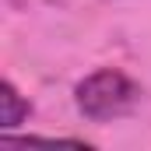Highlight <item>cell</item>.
I'll return each instance as SVG.
<instances>
[{
	"instance_id": "obj_1",
	"label": "cell",
	"mask_w": 151,
	"mask_h": 151,
	"mask_svg": "<svg viewBox=\"0 0 151 151\" xmlns=\"http://www.w3.org/2000/svg\"><path fill=\"white\" fill-rule=\"evenodd\" d=\"M141 99V88L123 74V70H113V67H102L95 74H88L81 84L74 88V102L77 109L102 123V119H116V116L130 113Z\"/></svg>"
},
{
	"instance_id": "obj_2",
	"label": "cell",
	"mask_w": 151,
	"mask_h": 151,
	"mask_svg": "<svg viewBox=\"0 0 151 151\" xmlns=\"http://www.w3.org/2000/svg\"><path fill=\"white\" fill-rule=\"evenodd\" d=\"M0 127L4 130H14V127H21L25 119H28V99H21V91L11 84V81H4L0 84Z\"/></svg>"
}]
</instances>
